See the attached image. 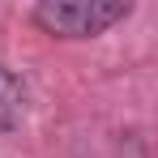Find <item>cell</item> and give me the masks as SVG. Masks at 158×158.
<instances>
[{
    "label": "cell",
    "mask_w": 158,
    "mask_h": 158,
    "mask_svg": "<svg viewBox=\"0 0 158 158\" xmlns=\"http://www.w3.org/2000/svg\"><path fill=\"white\" fill-rule=\"evenodd\" d=\"M128 13H132L128 0H43L34 9V22L60 39H94Z\"/></svg>",
    "instance_id": "6da1fadb"
},
{
    "label": "cell",
    "mask_w": 158,
    "mask_h": 158,
    "mask_svg": "<svg viewBox=\"0 0 158 158\" xmlns=\"http://www.w3.org/2000/svg\"><path fill=\"white\" fill-rule=\"evenodd\" d=\"M26 120V85L0 64V132H17Z\"/></svg>",
    "instance_id": "7a4b0ae2"
}]
</instances>
